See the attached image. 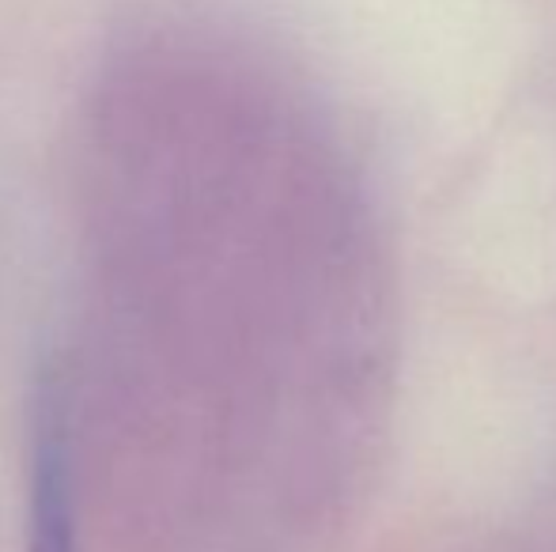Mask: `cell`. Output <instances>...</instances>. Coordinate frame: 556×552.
<instances>
[{"label":"cell","mask_w":556,"mask_h":552,"mask_svg":"<svg viewBox=\"0 0 556 552\" xmlns=\"http://www.w3.org/2000/svg\"><path fill=\"white\" fill-rule=\"evenodd\" d=\"M27 496V552H76L73 427L58 383L46 386L35 401Z\"/></svg>","instance_id":"6da1fadb"}]
</instances>
